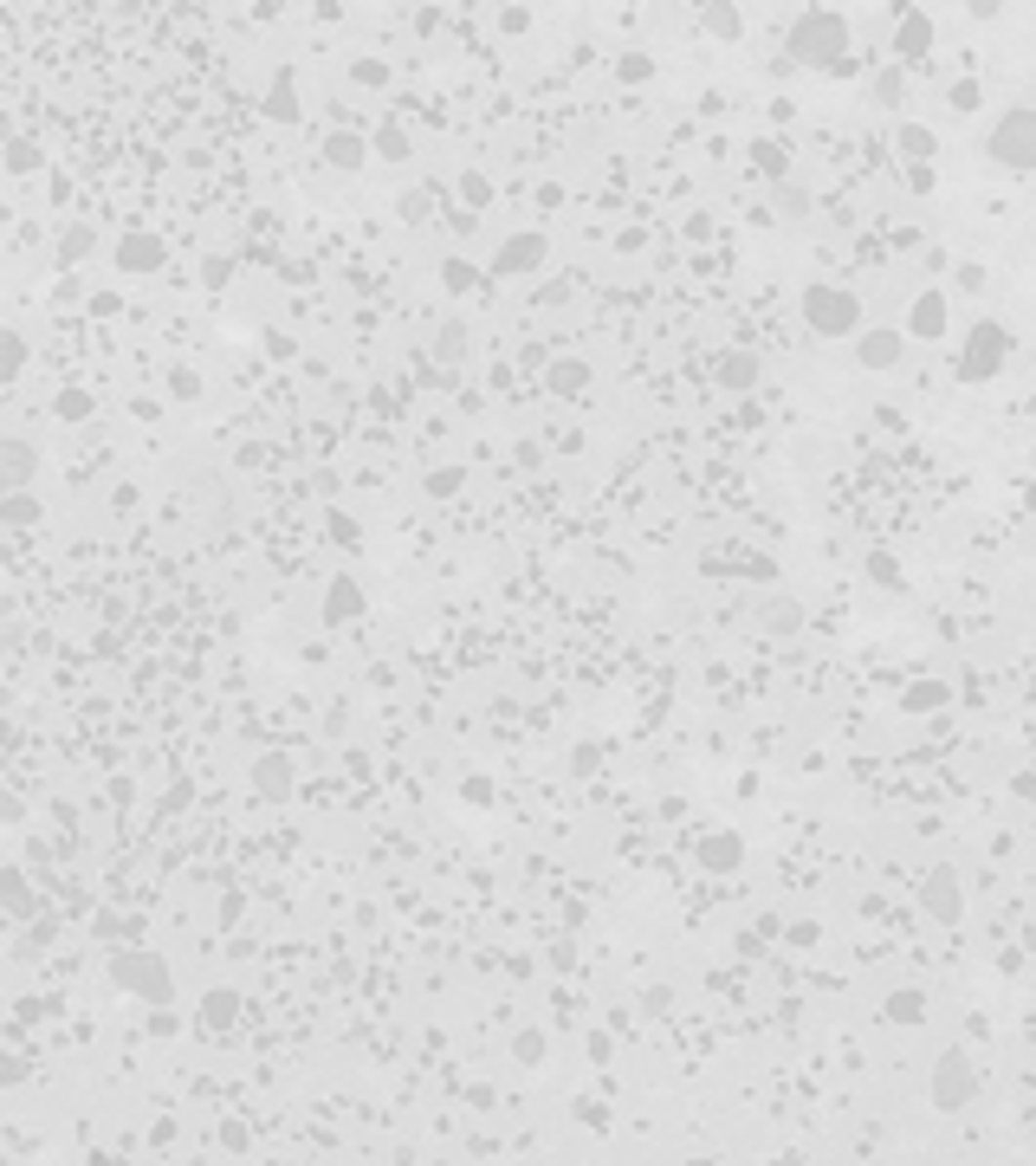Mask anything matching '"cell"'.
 Here are the masks:
<instances>
[{
    "label": "cell",
    "instance_id": "44dd1931",
    "mask_svg": "<svg viewBox=\"0 0 1036 1166\" xmlns=\"http://www.w3.org/2000/svg\"><path fill=\"white\" fill-rule=\"evenodd\" d=\"M149 253H156V247H149V240H124V266H130V272H143V266H156V260H149Z\"/></svg>",
    "mask_w": 1036,
    "mask_h": 1166
},
{
    "label": "cell",
    "instance_id": "9a60e30c",
    "mask_svg": "<svg viewBox=\"0 0 1036 1166\" xmlns=\"http://www.w3.org/2000/svg\"><path fill=\"white\" fill-rule=\"evenodd\" d=\"M233 1018H240V998H233V991L201 998V1024H215V1030H220V1024H233Z\"/></svg>",
    "mask_w": 1036,
    "mask_h": 1166
},
{
    "label": "cell",
    "instance_id": "ac0fdd59",
    "mask_svg": "<svg viewBox=\"0 0 1036 1166\" xmlns=\"http://www.w3.org/2000/svg\"><path fill=\"white\" fill-rule=\"evenodd\" d=\"M331 162H338V169H357L363 143H357V137H331Z\"/></svg>",
    "mask_w": 1036,
    "mask_h": 1166
},
{
    "label": "cell",
    "instance_id": "8fae6325",
    "mask_svg": "<svg viewBox=\"0 0 1036 1166\" xmlns=\"http://www.w3.org/2000/svg\"><path fill=\"white\" fill-rule=\"evenodd\" d=\"M861 363H868V370H894V363H900V331H868V338H861Z\"/></svg>",
    "mask_w": 1036,
    "mask_h": 1166
},
{
    "label": "cell",
    "instance_id": "2e32d148",
    "mask_svg": "<svg viewBox=\"0 0 1036 1166\" xmlns=\"http://www.w3.org/2000/svg\"><path fill=\"white\" fill-rule=\"evenodd\" d=\"M0 512H7V525H33L39 519V505L20 493V486H7V500H0Z\"/></svg>",
    "mask_w": 1036,
    "mask_h": 1166
},
{
    "label": "cell",
    "instance_id": "5b68a950",
    "mask_svg": "<svg viewBox=\"0 0 1036 1166\" xmlns=\"http://www.w3.org/2000/svg\"><path fill=\"white\" fill-rule=\"evenodd\" d=\"M972 1095H978V1069H972V1057H965V1050H946V1057L933 1063V1108L959 1114Z\"/></svg>",
    "mask_w": 1036,
    "mask_h": 1166
},
{
    "label": "cell",
    "instance_id": "d6986e66",
    "mask_svg": "<svg viewBox=\"0 0 1036 1166\" xmlns=\"http://www.w3.org/2000/svg\"><path fill=\"white\" fill-rule=\"evenodd\" d=\"M434 350H441V357L454 363V357H460V350H466V324H447L441 338H434Z\"/></svg>",
    "mask_w": 1036,
    "mask_h": 1166
},
{
    "label": "cell",
    "instance_id": "cb8c5ba5",
    "mask_svg": "<svg viewBox=\"0 0 1036 1166\" xmlns=\"http://www.w3.org/2000/svg\"><path fill=\"white\" fill-rule=\"evenodd\" d=\"M900 149H907V156H927L933 137H927V130H900Z\"/></svg>",
    "mask_w": 1036,
    "mask_h": 1166
},
{
    "label": "cell",
    "instance_id": "5bb4252c",
    "mask_svg": "<svg viewBox=\"0 0 1036 1166\" xmlns=\"http://www.w3.org/2000/svg\"><path fill=\"white\" fill-rule=\"evenodd\" d=\"M253 778H259L266 797H286V790H292V765H286V758H259V772H253Z\"/></svg>",
    "mask_w": 1036,
    "mask_h": 1166
},
{
    "label": "cell",
    "instance_id": "d4e9b609",
    "mask_svg": "<svg viewBox=\"0 0 1036 1166\" xmlns=\"http://www.w3.org/2000/svg\"><path fill=\"white\" fill-rule=\"evenodd\" d=\"M888 1011H894V1018H920V1011H927V1005H920V998H913V991H900V998H894V1005H888Z\"/></svg>",
    "mask_w": 1036,
    "mask_h": 1166
},
{
    "label": "cell",
    "instance_id": "ffe728a7",
    "mask_svg": "<svg viewBox=\"0 0 1036 1166\" xmlns=\"http://www.w3.org/2000/svg\"><path fill=\"white\" fill-rule=\"evenodd\" d=\"M771 628H777V635H797V628H804L797 603H771Z\"/></svg>",
    "mask_w": 1036,
    "mask_h": 1166
},
{
    "label": "cell",
    "instance_id": "30bf717a",
    "mask_svg": "<svg viewBox=\"0 0 1036 1166\" xmlns=\"http://www.w3.org/2000/svg\"><path fill=\"white\" fill-rule=\"evenodd\" d=\"M357 610H363V590L350 583V577H338V583L324 590V623H350Z\"/></svg>",
    "mask_w": 1036,
    "mask_h": 1166
},
{
    "label": "cell",
    "instance_id": "6da1fadb",
    "mask_svg": "<svg viewBox=\"0 0 1036 1166\" xmlns=\"http://www.w3.org/2000/svg\"><path fill=\"white\" fill-rule=\"evenodd\" d=\"M790 59H797V65H842V59H849V20L829 14V7H810V14L790 26Z\"/></svg>",
    "mask_w": 1036,
    "mask_h": 1166
},
{
    "label": "cell",
    "instance_id": "277c9868",
    "mask_svg": "<svg viewBox=\"0 0 1036 1166\" xmlns=\"http://www.w3.org/2000/svg\"><path fill=\"white\" fill-rule=\"evenodd\" d=\"M804 318H810L817 338H856V331H861L856 292H842V286H810L804 292Z\"/></svg>",
    "mask_w": 1036,
    "mask_h": 1166
},
{
    "label": "cell",
    "instance_id": "9c48e42d",
    "mask_svg": "<svg viewBox=\"0 0 1036 1166\" xmlns=\"http://www.w3.org/2000/svg\"><path fill=\"white\" fill-rule=\"evenodd\" d=\"M33 466H39V454L26 448L20 434H7V441H0V473H7V486H26V480H33Z\"/></svg>",
    "mask_w": 1036,
    "mask_h": 1166
},
{
    "label": "cell",
    "instance_id": "ba28073f",
    "mask_svg": "<svg viewBox=\"0 0 1036 1166\" xmlns=\"http://www.w3.org/2000/svg\"><path fill=\"white\" fill-rule=\"evenodd\" d=\"M538 266H544V240L538 233H518V240L499 247V272H538Z\"/></svg>",
    "mask_w": 1036,
    "mask_h": 1166
},
{
    "label": "cell",
    "instance_id": "e0dca14e",
    "mask_svg": "<svg viewBox=\"0 0 1036 1166\" xmlns=\"http://www.w3.org/2000/svg\"><path fill=\"white\" fill-rule=\"evenodd\" d=\"M719 377L733 382V389H751V382H758V370H751V357H745V350H733V357L719 363Z\"/></svg>",
    "mask_w": 1036,
    "mask_h": 1166
},
{
    "label": "cell",
    "instance_id": "7c38bea8",
    "mask_svg": "<svg viewBox=\"0 0 1036 1166\" xmlns=\"http://www.w3.org/2000/svg\"><path fill=\"white\" fill-rule=\"evenodd\" d=\"M939 331H946V299L927 292V299L913 305V338H939Z\"/></svg>",
    "mask_w": 1036,
    "mask_h": 1166
},
{
    "label": "cell",
    "instance_id": "7402d4cb",
    "mask_svg": "<svg viewBox=\"0 0 1036 1166\" xmlns=\"http://www.w3.org/2000/svg\"><path fill=\"white\" fill-rule=\"evenodd\" d=\"M706 26L733 39V33H738V7H713V14H706Z\"/></svg>",
    "mask_w": 1036,
    "mask_h": 1166
},
{
    "label": "cell",
    "instance_id": "4fadbf2b",
    "mask_svg": "<svg viewBox=\"0 0 1036 1166\" xmlns=\"http://www.w3.org/2000/svg\"><path fill=\"white\" fill-rule=\"evenodd\" d=\"M738 856H745L738 836H706V843H699V862H706V868H733Z\"/></svg>",
    "mask_w": 1036,
    "mask_h": 1166
},
{
    "label": "cell",
    "instance_id": "52a82bcc",
    "mask_svg": "<svg viewBox=\"0 0 1036 1166\" xmlns=\"http://www.w3.org/2000/svg\"><path fill=\"white\" fill-rule=\"evenodd\" d=\"M920 907H927V914H933V920H946V927H952V920H959V914H965V895H959V875H952V868H933V875H927V881H920Z\"/></svg>",
    "mask_w": 1036,
    "mask_h": 1166
},
{
    "label": "cell",
    "instance_id": "603a6c76",
    "mask_svg": "<svg viewBox=\"0 0 1036 1166\" xmlns=\"http://www.w3.org/2000/svg\"><path fill=\"white\" fill-rule=\"evenodd\" d=\"M920 39H927V20H907V26H900V53L913 59V46H920Z\"/></svg>",
    "mask_w": 1036,
    "mask_h": 1166
},
{
    "label": "cell",
    "instance_id": "8992f818",
    "mask_svg": "<svg viewBox=\"0 0 1036 1166\" xmlns=\"http://www.w3.org/2000/svg\"><path fill=\"white\" fill-rule=\"evenodd\" d=\"M1004 357H1011V331H1004V324H978V331H972V343H965L959 377H965V382L998 377V370H1004Z\"/></svg>",
    "mask_w": 1036,
    "mask_h": 1166
},
{
    "label": "cell",
    "instance_id": "7a4b0ae2",
    "mask_svg": "<svg viewBox=\"0 0 1036 1166\" xmlns=\"http://www.w3.org/2000/svg\"><path fill=\"white\" fill-rule=\"evenodd\" d=\"M110 985H124L130 998H149V1005H169L176 998V972L156 952H117L110 959Z\"/></svg>",
    "mask_w": 1036,
    "mask_h": 1166
},
{
    "label": "cell",
    "instance_id": "3957f363",
    "mask_svg": "<svg viewBox=\"0 0 1036 1166\" xmlns=\"http://www.w3.org/2000/svg\"><path fill=\"white\" fill-rule=\"evenodd\" d=\"M984 149H991V162H1004V169H1036V110L1030 104L1004 110L998 124H991V137H984Z\"/></svg>",
    "mask_w": 1036,
    "mask_h": 1166
}]
</instances>
